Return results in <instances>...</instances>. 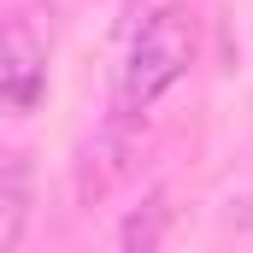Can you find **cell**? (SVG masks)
<instances>
[{
  "mask_svg": "<svg viewBox=\"0 0 253 253\" xmlns=\"http://www.w3.org/2000/svg\"><path fill=\"white\" fill-rule=\"evenodd\" d=\"M194 65V18L189 6H165L153 12L135 42H129V59H124V77H118V112H147L159 94H171Z\"/></svg>",
  "mask_w": 253,
  "mask_h": 253,
  "instance_id": "obj_1",
  "label": "cell"
},
{
  "mask_svg": "<svg viewBox=\"0 0 253 253\" xmlns=\"http://www.w3.org/2000/svg\"><path fill=\"white\" fill-rule=\"evenodd\" d=\"M24 230H30V159L12 153L0 177V253L24 248Z\"/></svg>",
  "mask_w": 253,
  "mask_h": 253,
  "instance_id": "obj_5",
  "label": "cell"
},
{
  "mask_svg": "<svg viewBox=\"0 0 253 253\" xmlns=\"http://www.w3.org/2000/svg\"><path fill=\"white\" fill-rule=\"evenodd\" d=\"M242 224H253V194H248V206H242Z\"/></svg>",
  "mask_w": 253,
  "mask_h": 253,
  "instance_id": "obj_6",
  "label": "cell"
},
{
  "mask_svg": "<svg viewBox=\"0 0 253 253\" xmlns=\"http://www.w3.org/2000/svg\"><path fill=\"white\" fill-rule=\"evenodd\" d=\"M135 153H141V118L112 106V112H106V124L94 129V135L83 141V153H77V171H71V183H77V200H83V206L106 200V194H112V189L129 177Z\"/></svg>",
  "mask_w": 253,
  "mask_h": 253,
  "instance_id": "obj_2",
  "label": "cell"
},
{
  "mask_svg": "<svg viewBox=\"0 0 253 253\" xmlns=\"http://www.w3.org/2000/svg\"><path fill=\"white\" fill-rule=\"evenodd\" d=\"M42 94H47V36L18 12L6 18V36H0V100L6 112H30Z\"/></svg>",
  "mask_w": 253,
  "mask_h": 253,
  "instance_id": "obj_3",
  "label": "cell"
},
{
  "mask_svg": "<svg viewBox=\"0 0 253 253\" xmlns=\"http://www.w3.org/2000/svg\"><path fill=\"white\" fill-rule=\"evenodd\" d=\"M165 230H171V189L141 194V206H129L124 224H118V253H159L165 248Z\"/></svg>",
  "mask_w": 253,
  "mask_h": 253,
  "instance_id": "obj_4",
  "label": "cell"
}]
</instances>
